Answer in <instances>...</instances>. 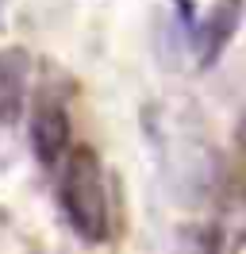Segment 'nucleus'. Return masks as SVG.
Listing matches in <instances>:
<instances>
[{"mask_svg":"<svg viewBox=\"0 0 246 254\" xmlns=\"http://www.w3.org/2000/svg\"><path fill=\"white\" fill-rule=\"evenodd\" d=\"M62 212L73 227L77 239L85 243H104L112 231V212H108V185L104 170L92 146H73L62 162Z\"/></svg>","mask_w":246,"mask_h":254,"instance_id":"f257e3e1","label":"nucleus"},{"mask_svg":"<svg viewBox=\"0 0 246 254\" xmlns=\"http://www.w3.org/2000/svg\"><path fill=\"white\" fill-rule=\"evenodd\" d=\"M27 143H31V154L39 158V166L46 170H58L65 154L73 150L69 146V116L58 100L43 96L35 108H31V124H27Z\"/></svg>","mask_w":246,"mask_h":254,"instance_id":"f03ea898","label":"nucleus"},{"mask_svg":"<svg viewBox=\"0 0 246 254\" xmlns=\"http://www.w3.org/2000/svg\"><path fill=\"white\" fill-rule=\"evenodd\" d=\"M239 23H243V0H215L212 8H208V16L196 23V62L200 69H208V65L219 62V54L227 50V43L235 39L239 31Z\"/></svg>","mask_w":246,"mask_h":254,"instance_id":"7ed1b4c3","label":"nucleus"},{"mask_svg":"<svg viewBox=\"0 0 246 254\" xmlns=\"http://www.w3.org/2000/svg\"><path fill=\"white\" fill-rule=\"evenodd\" d=\"M27 77H31L27 50H19V47L0 50V124H15V120L23 116Z\"/></svg>","mask_w":246,"mask_h":254,"instance_id":"20e7f679","label":"nucleus"},{"mask_svg":"<svg viewBox=\"0 0 246 254\" xmlns=\"http://www.w3.org/2000/svg\"><path fill=\"white\" fill-rule=\"evenodd\" d=\"M169 254H215V235L200 223H184V227H177Z\"/></svg>","mask_w":246,"mask_h":254,"instance_id":"39448f33","label":"nucleus"},{"mask_svg":"<svg viewBox=\"0 0 246 254\" xmlns=\"http://www.w3.org/2000/svg\"><path fill=\"white\" fill-rule=\"evenodd\" d=\"M239 139L246 143V108H243V120H239Z\"/></svg>","mask_w":246,"mask_h":254,"instance_id":"423d86ee","label":"nucleus"}]
</instances>
